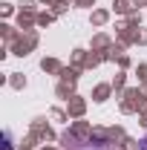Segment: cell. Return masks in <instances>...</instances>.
Instances as JSON below:
<instances>
[{
    "mask_svg": "<svg viewBox=\"0 0 147 150\" xmlns=\"http://www.w3.org/2000/svg\"><path fill=\"white\" fill-rule=\"evenodd\" d=\"M141 150H147V139H144V144H141Z\"/></svg>",
    "mask_w": 147,
    "mask_h": 150,
    "instance_id": "cell-1",
    "label": "cell"
}]
</instances>
